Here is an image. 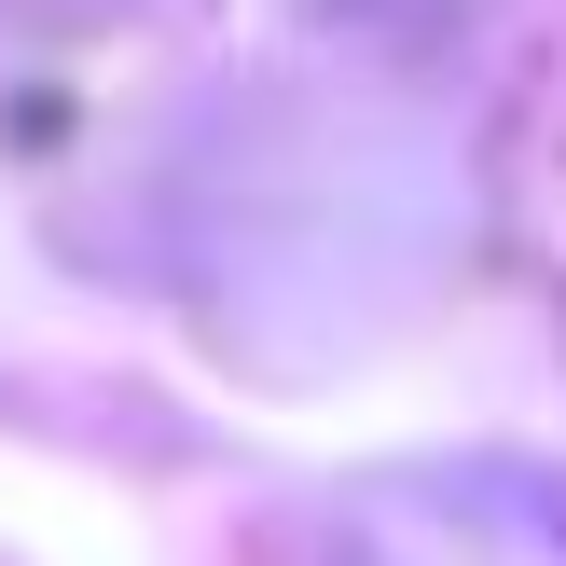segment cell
Segmentation results:
<instances>
[{
  "label": "cell",
  "mask_w": 566,
  "mask_h": 566,
  "mask_svg": "<svg viewBox=\"0 0 566 566\" xmlns=\"http://www.w3.org/2000/svg\"><path fill=\"white\" fill-rule=\"evenodd\" d=\"M318 566H566V470L539 457H415L332 497Z\"/></svg>",
  "instance_id": "obj_1"
}]
</instances>
